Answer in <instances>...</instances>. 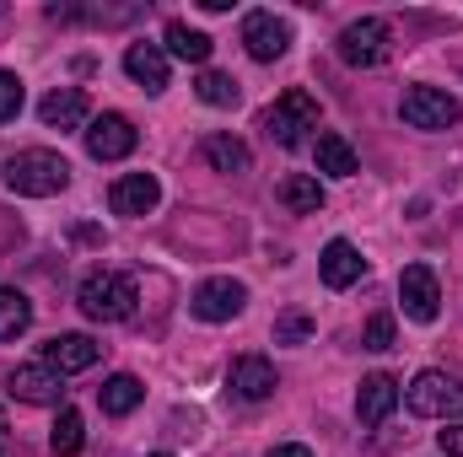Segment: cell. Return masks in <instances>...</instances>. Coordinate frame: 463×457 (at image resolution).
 <instances>
[{"label":"cell","mask_w":463,"mask_h":457,"mask_svg":"<svg viewBox=\"0 0 463 457\" xmlns=\"http://www.w3.org/2000/svg\"><path fill=\"white\" fill-rule=\"evenodd\" d=\"M205 162L216 167V173H248V145L237 140V135H205Z\"/></svg>","instance_id":"23"},{"label":"cell","mask_w":463,"mask_h":457,"mask_svg":"<svg viewBox=\"0 0 463 457\" xmlns=\"http://www.w3.org/2000/svg\"><path fill=\"white\" fill-rule=\"evenodd\" d=\"M135 302H140L135 275H118V269H92L81 280V291H76V307L92 323H124V318H135Z\"/></svg>","instance_id":"2"},{"label":"cell","mask_w":463,"mask_h":457,"mask_svg":"<svg viewBox=\"0 0 463 457\" xmlns=\"http://www.w3.org/2000/svg\"><path fill=\"white\" fill-rule=\"evenodd\" d=\"M404 404L426 420H458L463 415V382L448 371H420L410 387H404Z\"/></svg>","instance_id":"4"},{"label":"cell","mask_w":463,"mask_h":457,"mask_svg":"<svg viewBox=\"0 0 463 457\" xmlns=\"http://www.w3.org/2000/svg\"><path fill=\"white\" fill-rule=\"evenodd\" d=\"M437 447L448 457H463V425H448V431H437Z\"/></svg>","instance_id":"30"},{"label":"cell","mask_w":463,"mask_h":457,"mask_svg":"<svg viewBox=\"0 0 463 457\" xmlns=\"http://www.w3.org/2000/svg\"><path fill=\"white\" fill-rule=\"evenodd\" d=\"M399 302H404V318L437 323V312H442V285H437L431 264H410V269L399 275Z\"/></svg>","instance_id":"8"},{"label":"cell","mask_w":463,"mask_h":457,"mask_svg":"<svg viewBox=\"0 0 463 457\" xmlns=\"http://www.w3.org/2000/svg\"><path fill=\"white\" fill-rule=\"evenodd\" d=\"M399 114H404L410 129H453L463 108H458V98L442 92V87H410L404 103H399Z\"/></svg>","instance_id":"6"},{"label":"cell","mask_w":463,"mask_h":457,"mask_svg":"<svg viewBox=\"0 0 463 457\" xmlns=\"http://www.w3.org/2000/svg\"><path fill=\"white\" fill-rule=\"evenodd\" d=\"M27 323H33V302H27L22 291L0 285V340H16V334H27Z\"/></svg>","instance_id":"24"},{"label":"cell","mask_w":463,"mask_h":457,"mask_svg":"<svg viewBox=\"0 0 463 457\" xmlns=\"http://www.w3.org/2000/svg\"><path fill=\"white\" fill-rule=\"evenodd\" d=\"M135 124L124 114H98L87 124V151H92V162H124L129 151H135Z\"/></svg>","instance_id":"9"},{"label":"cell","mask_w":463,"mask_h":457,"mask_svg":"<svg viewBox=\"0 0 463 457\" xmlns=\"http://www.w3.org/2000/svg\"><path fill=\"white\" fill-rule=\"evenodd\" d=\"M140 398H146V387H140L129 371H118V377H109V382L98 387L103 415H129V409H140Z\"/></svg>","instance_id":"22"},{"label":"cell","mask_w":463,"mask_h":457,"mask_svg":"<svg viewBox=\"0 0 463 457\" xmlns=\"http://www.w3.org/2000/svg\"><path fill=\"white\" fill-rule=\"evenodd\" d=\"M280 205L291 210V216H318L324 210V183L313 178V173H291V178H280Z\"/></svg>","instance_id":"19"},{"label":"cell","mask_w":463,"mask_h":457,"mask_svg":"<svg viewBox=\"0 0 463 457\" xmlns=\"http://www.w3.org/2000/svg\"><path fill=\"white\" fill-rule=\"evenodd\" d=\"M264 129H269V140L275 145H302L307 140V129H318V98L313 92H302V87H291V92H280L275 98V108L264 114Z\"/></svg>","instance_id":"3"},{"label":"cell","mask_w":463,"mask_h":457,"mask_svg":"<svg viewBox=\"0 0 463 457\" xmlns=\"http://www.w3.org/2000/svg\"><path fill=\"white\" fill-rule=\"evenodd\" d=\"M189 307H194V318H200V323H232V318L248 307V291H242L237 280L222 275V280H205V285L194 291V302H189Z\"/></svg>","instance_id":"10"},{"label":"cell","mask_w":463,"mask_h":457,"mask_svg":"<svg viewBox=\"0 0 463 457\" xmlns=\"http://www.w3.org/2000/svg\"><path fill=\"white\" fill-rule=\"evenodd\" d=\"M98 355H103V344L87 340V334H54V340L43 344V366L60 371V377H71V371H92Z\"/></svg>","instance_id":"12"},{"label":"cell","mask_w":463,"mask_h":457,"mask_svg":"<svg viewBox=\"0 0 463 457\" xmlns=\"http://www.w3.org/2000/svg\"><path fill=\"white\" fill-rule=\"evenodd\" d=\"M156 200H162V183L151 178V173H124L114 183V194H109V205H114V216H151L156 210Z\"/></svg>","instance_id":"15"},{"label":"cell","mask_w":463,"mask_h":457,"mask_svg":"<svg viewBox=\"0 0 463 457\" xmlns=\"http://www.w3.org/2000/svg\"><path fill=\"white\" fill-rule=\"evenodd\" d=\"M242 49H248L259 65L280 60V54L291 49V22L275 16V11H248V16H242Z\"/></svg>","instance_id":"7"},{"label":"cell","mask_w":463,"mask_h":457,"mask_svg":"<svg viewBox=\"0 0 463 457\" xmlns=\"http://www.w3.org/2000/svg\"><path fill=\"white\" fill-rule=\"evenodd\" d=\"M0 457H5V442H0Z\"/></svg>","instance_id":"34"},{"label":"cell","mask_w":463,"mask_h":457,"mask_svg":"<svg viewBox=\"0 0 463 457\" xmlns=\"http://www.w3.org/2000/svg\"><path fill=\"white\" fill-rule=\"evenodd\" d=\"M264 457H313V452H307L302 442H286V447H269V452H264Z\"/></svg>","instance_id":"31"},{"label":"cell","mask_w":463,"mask_h":457,"mask_svg":"<svg viewBox=\"0 0 463 457\" xmlns=\"http://www.w3.org/2000/svg\"><path fill=\"white\" fill-rule=\"evenodd\" d=\"M361 269H366V258L355 253V242H345V237H335V242L318 253V275H324V285H329V291L355 285V280H361Z\"/></svg>","instance_id":"16"},{"label":"cell","mask_w":463,"mask_h":457,"mask_svg":"<svg viewBox=\"0 0 463 457\" xmlns=\"http://www.w3.org/2000/svg\"><path fill=\"white\" fill-rule=\"evenodd\" d=\"M151 457H173V452H151Z\"/></svg>","instance_id":"33"},{"label":"cell","mask_w":463,"mask_h":457,"mask_svg":"<svg viewBox=\"0 0 463 457\" xmlns=\"http://www.w3.org/2000/svg\"><path fill=\"white\" fill-rule=\"evenodd\" d=\"M0 178H5L11 194L49 200V194H65V183H71V162H65L60 151H16V156H5Z\"/></svg>","instance_id":"1"},{"label":"cell","mask_w":463,"mask_h":457,"mask_svg":"<svg viewBox=\"0 0 463 457\" xmlns=\"http://www.w3.org/2000/svg\"><path fill=\"white\" fill-rule=\"evenodd\" d=\"M38 118H43L49 129H76V124L87 118V92H81V87H60V92H49V98L38 103Z\"/></svg>","instance_id":"18"},{"label":"cell","mask_w":463,"mask_h":457,"mask_svg":"<svg viewBox=\"0 0 463 457\" xmlns=\"http://www.w3.org/2000/svg\"><path fill=\"white\" fill-rule=\"evenodd\" d=\"M227 387L242 398V404H264L280 382H275V366L264 360V355H237L227 371Z\"/></svg>","instance_id":"11"},{"label":"cell","mask_w":463,"mask_h":457,"mask_svg":"<svg viewBox=\"0 0 463 457\" xmlns=\"http://www.w3.org/2000/svg\"><path fill=\"white\" fill-rule=\"evenodd\" d=\"M22 98H27V92H22V81H16L11 70H0V124L22 114Z\"/></svg>","instance_id":"29"},{"label":"cell","mask_w":463,"mask_h":457,"mask_svg":"<svg viewBox=\"0 0 463 457\" xmlns=\"http://www.w3.org/2000/svg\"><path fill=\"white\" fill-rule=\"evenodd\" d=\"M49 447L60 457H76L87 447V420H81L76 409H60V420H54V431H49Z\"/></svg>","instance_id":"25"},{"label":"cell","mask_w":463,"mask_h":457,"mask_svg":"<svg viewBox=\"0 0 463 457\" xmlns=\"http://www.w3.org/2000/svg\"><path fill=\"white\" fill-rule=\"evenodd\" d=\"M5 431H11V420H5V409H0V442H5Z\"/></svg>","instance_id":"32"},{"label":"cell","mask_w":463,"mask_h":457,"mask_svg":"<svg viewBox=\"0 0 463 457\" xmlns=\"http://www.w3.org/2000/svg\"><path fill=\"white\" fill-rule=\"evenodd\" d=\"M124 70H129L135 87L162 92V87H167V49H162V43H129V49H124Z\"/></svg>","instance_id":"17"},{"label":"cell","mask_w":463,"mask_h":457,"mask_svg":"<svg viewBox=\"0 0 463 457\" xmlns=\"http://www.w3.org/2000/svg\"><path fill=\"white\" fill-rule=\"evenodd\" d=\"M313 156H318V173H329V178H355V145H350L345 135H335V129H318V145H313Z\"/></svg>","instance_id":"20"},{"label":"cell","mask_w":463,"mask_h":457,"mask_svg":"<svg viewBox=\"0 0 463 457\" xmlns=\"http://www.w3.org/2000/svg\"><path fill=\"white\" fill-rule=\"evenodd\" d=\"M162 43H167V54H173V60H189V65H205V60H211V49H216V43H211L200 27H189V22H167Z\"/></svg>","instance_id":"21"},{"label":"cell","mask_w":463,"mask_h":457,"mask_svg":"<svg viewBox=\"0 0 463 457\" xmlns=\"http://www.w3.org/2000/svg\"><path fill=\"white\" fill-rule=\"evenodd\" d=\"M11 398H22V404H60V398H65V377L49 371L43 360L16 366V371H11Z\"/></svg>","instance_id":"13"},{"label":"cell","mask_w":463,"mask_h":457,"mask_svg":"<svg viewBox=\"0 0 463 457\" xmlns=\"http://www.w3.org/2000/svg\"><path fill=\"white\" fill-rule=\"evenodd\" d=\"M194 92H200V103H211V108H237V98H242V87L222 76V70H205L200 81H194Z\"/></svg>","instance_id":"26"},{"label":"cell","mask_w":463,"mask_h":457,"mask_svg":"<svg viewBox=\"0 0 463 457\" xmlns=\"http://www.w3.org/2000/svg\"><path fill=\"white\" fill-rule=\"evenodd\" d=\"M361 350H393V312H372V318H366Z\"/></svg>","instance_id":"28"},{"label":"cell","mask_w":463,"mask_h":457,"mask_svg":"<svg viewBox=\"0 0 463 457\" xmlns=\"http://www.w3.org/2000/svg\"><path fill=\"white\" fill-rule=\"evenodd\" d=\"M388 43H393V27L383 16H361L340 33V60L355 65V70H372V65L388 60Z\"/></svg>","instance_id":"5"},{"label":"cell","mask_w":463,"mask_h":457,"mask_svg":"<svg viewBox=\"0 0 463 457\" xmlns=\"http://www.w3.org/2000/svg\"><path fill=\"white\" fill-rule=\"evenodd\" d=\"M307 334H313V318H307V312H297V307H291V312H280V318H275V344H302Z\"/></svg>","instance_id":"27"},{"label":"cell","mask_w":463,"mask_h":457,"mask_svg":"<svg viewBox=\"0 0 463 457\" xmlns=\"http://www.w3.org/2000/svg\"><path fill=\"white\" fill-rule=\"evenodd\" d=\"M393 409H399V382H393L388 371L361 377V393H355V420H361V425H383Z\"/></svg>","instance_id":"14"}]
</instances>
